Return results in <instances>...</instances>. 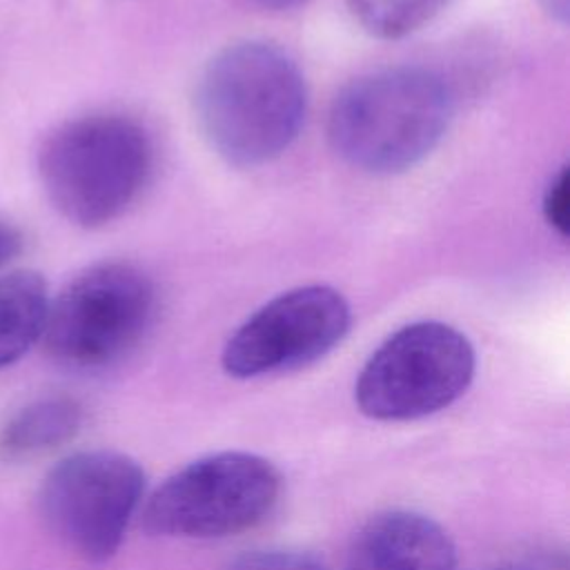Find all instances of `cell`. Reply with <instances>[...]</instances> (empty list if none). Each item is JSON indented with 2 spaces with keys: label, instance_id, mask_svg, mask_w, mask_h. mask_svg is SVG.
Wrapping results in <instances>:
<instances>
[{
  "label": "cell",
  "instance_id": "1",
  "mask_svg": "<svg viewBox=\"0 0 570 570\" xmlns=\"http://www.w3.org/2000/svg\"><path fill=\"white\" fill-rule=\"evenodd\" d=\"M305 107V80L296 62L281 47L261 40L218 51L194 94L203 136L234 167L278 158L296 140Z\"/></svg>",
  "mask_w": 570,
  "mask_h": 570
},
{
  "label": "cell",
  "instance_id": "2",
  "mask_svg": "<svg viewBox=\"0 0 570 570\" xmlns=\"http://www.w3.org/2000/svg\"><path fill=\"white\" fill-rule=\"evenodd\" d=\"M452 118L448 82L425 67H390L345 85L327 116V140L350 167L390 176L421 163Z\"/></svg>",
  "mask_w": 570,
  "mask_h": 570
},
{
  "label": "cell",
  "instance_id": "3",
  "mask_svg": "<svg viewBox=\"0 0 570 570\" xmlns=\"http://www.w3.org/2000/svg\"><path fill=\"white\" fill-rule=\"evenodd\" d=\"M154 145L140 122L91 114L58 125L38 149V174L51 205L73 225L102 227L142 194Z\"/></svg>",
  "mask_w": 570,
  "mask_h": 570
},
{
  "label": "cell",
  "instance_id": "4",
  "mask_svg": "<svg viewBox=\"0 0 570 570\" xmlns=\"http://www.w3.org/2000/svg\"><path fill=\"white\" fill-rule=\"evenodd\" d=\"M156 314V287L131 263H96L49 303L42 341L71 370H105L129 356Z\"/></svg>",
  "mask_w": 570,
  "mask_h": 570
},
{
  "label": "cell",
  "instance_id": "5",
  "mask_svg": "<svg viewBox=\"0 0 570 570\" xmlns=\"http://www.w3.org/2000/svg\"><path fill=\"white\" fill-rule=\"evenodd\" d=\"M281 474L252 452H216L167 476L145 501L149 534L218 539L265 521L281 497Z\"/></svg>",
  "mask_w": 570,
  "mask_h": 570
},
{
  "label": "cell",
  "instance_id": "6",
  "mask_svg": "<svg viewBox=\"0 0 570 570\" xmlns=\"http://www.w3.org/2000/svg\"><path fill=\"white\" fill-rule=\"evenodd\" d=\"M476 354L465 334L419 321L387 336L363 365L354 399L376 421H414L452 405L472 383Z\"/></svg>",
  "mask_w": 570,
  "mask_h": 570
},
{
  "label": "cell",
  "instance_id": "7",
  "mask_svg": "<svg viewBox=\"0 0 570 570\" xmlns=\"http://www.w3.org/2000/svg\"><path fill=\"white\" fill-rule=\"evenodd\" d=\"M145 492V472L116 450H82L58 461L42 479L38 505L49 530L78 557L107 561Z\"/></svg>",
  "mask_w": 570,
  "mask_h": 570
},
{
  "label": "cell",
  "instance_id": "8",
  "mask_svg": "<svg viewBox=\"0 0 570 570\" xmlns=\"http://www.w3.org/2000/svg\"><path fill=\"white\" fill-rule=\"evenodd\" d=\"M350 318L347 301L330 285L278 294L229 336L223 370L234 379H254L305 367L343 341Z\"/></svg>",
  "mask_w": 570,
  "mask_h": 570
},
{
  "label": "cell",
  "instance_id": "9",
  "mask_svg": "<svg viewBox=\"0 0 570 570\" xmlns=\"http://www.w3.org/2000/svg\"><path fill=\"white\" fill-rule=\"evenodd\" d=\"M345 570H456V550L434 519L387 510L358 528Z\"/></svg>",
  "mask_w": 570,
  "mask_h": 570
},
{
  "label": "cell",
  "instance_id": "10",
  "mask_svg": "<svg viewBox=\"0 0 570 570\" xmlns=\"http://www.w3.org/2000/svg\"><path fill=\"white\" fill-rule=\"evenodd\" d=\"M82 407L69 396H42L16 414L0 430V456L22 461L71 441L82 425Z\"/></svg>",
  "mask_w": 570,
  "mask_h": 570
},
{
  "label": "cell",
  "instance_id": "11",
  "mask_svg": "<svg viewBox=\"0 0 570 570\" xmlns=\"http://www.w3.org/2000/svg\"><path fill=\"white\" fill-rule=\"evenodd\" d=\"M47 307V283L38 272L0 276V367L22 358L42 336Z\"/></svg>",
  "mask_w": 570,
  "mask_h": 570
},
{
  "label": "cell",
  "instance_id": "12",
  "mask_svg": "<svg viewBox=\"0 0 570 570\" xmlns=\"http://www.w3.org/2000/svg\"><path fill=\"white\" fill-rule=\"evenodd\" d=\"M450 0H347L352 18L374 38H403L430 22Z\"/></svg>",
  "mask_w": 570,
  "mask_h": 570
},
{
  "label": "cell",
  "instance_id": "13",
  "mask_svg": "<svg viewBox=\"0 0 570 570\" xmlns=\"http://www.w3.org/2000/svg\"><path fill=\"white\" fill-rule=\"evenodd\" d=\"M227 570H325V566L301 550L265 548L236 557Z\"/></svg>",
  "mask_w": 570,
  "mask_h": 570
},
{
  "label": "cell",
  "instance_id": "14",
  "mask_svg": "<svg viewBox=\"0 0 570 570\" xmlns=\"http://www.w3.org/2000/svg\"><path fill=\"white\" fill-rule=\"evenodd\" d=\"M543 216L561 236L570 229V171L561 167L543 194Z\"/></svg>",
  "mask_w": 570,
  "mask_h": 570
},
{
  "label": "cell",
  "instance_id": "15",
  "mask_svg": "<svg viewBox=\"0 0 570 570\" xmlns=\"http://www.w3.org/2000/svg\"><path fill=\"white\" fill-rule=\"evenodd\" d=\"M22 252V234L0 218V267L11 263Z\"/></svg>",
  "mask_w": 570,
  "mask_h": 570
},
{
  "label": "cell",
  "instance_id": "16",
  "mask_svg": "<svg viewBox=\"0 0 570 570\" xmlns=\"http://www.w3.org/2000/svg\"><path fill=\"white\" fill-rule=\"evenodd\" d=\"M541 7L557 20L566 22L568 18V11H570V0H539Z\"/></svg>",
  "mask_w": 570,
  "mask_h": 570
},
{
  "label": "cell",
  "instance_id": "17",
  "mask_svg": "<svg viewBox=\"0 0 570 570\" xmlns=\"http://www.w3.org/2000/svg\"><path fill=\"white\" fill-rule=\"evenodd\" d=\"M254 2L265 9H294L298 4H305L307 0H254Z\"/></svg>",
  "mask_w": 570,
  "mask_h": 570
},
{
  "label": "cell",
  "instance_id": "18",
  "mask_svg": "<svg viewBox=\"0 0 570 570\" xmlns=\"http://www.w3.org/2000/svg\"><path fill=\"white\" fill-rule=\"evenodd\" d=\"M485 570H534V568L523 566V563H499V566H492V568H485Z\"/></svg>",
  "mask_w": 570,
  "mask_h": 570
}]
</instances>
